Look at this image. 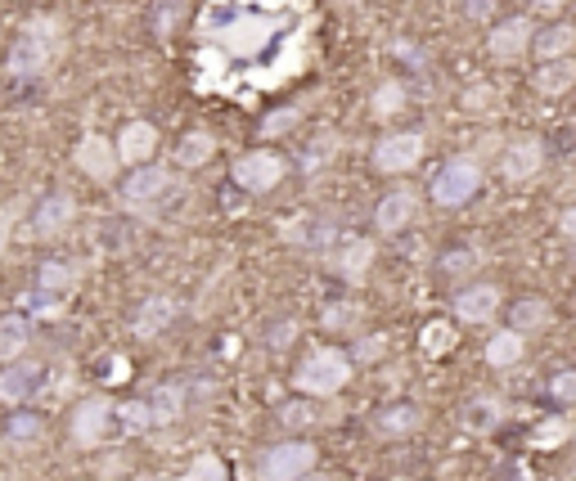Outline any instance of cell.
Here are the masks:
<instances>
[{
  "label": "cell",
  "mask_w": 576,
  "mask_h": 481,
  "mask_svg": "<svg viewBox=\"0 0 576 481\" xmlns=\"http://www.w3.org/2000/svg\"><path fill=\"white\" fill-rule=\"evenodd\" d=\"M59 45H63V28H59L50 14L32 19V23L19 32L14 50H10V77H19V82H37V77L45 73V67L59 59Z\"/></svg>",
  "instance_id": "cell-1"
},
{
  "label": "cell",
  "mask_w": 576,
  "mask_h": 481,
  "mask_svg": "<svg viewBox=\"0 0 576 481\" xmlns=\"http://www.w3.org/2000/svg\"><path fill=\"white\" fill-rule=\"evenodd\" d=\"M347 383H351V356L338 347H320L294 369V387L307 396H338Z\"/></svg>",
  "instance_id": "cell-2"
},
{
  "label": "cell",
  "mask_w": 576,
  "mask_h": 481,
  "mask_svg": "<svg viewBox=\"0 0 576 481\" xmlns=\"http://www.w3.org/2000/svg\"><path fill=\"white\" fill-rule=\"evenodd\" d=\"M316 446L311 441H279V446H270L266 454H261V463H257V477L261 481H298V477H307L311 468H316Z\"/></svg>",
  "instance_id": "cell-3"
},
{
  "label": "cell",
  "mask_w": 576,
  "mask_h": 481,
  "mask_svg": "<svg viewBox=\"0 0 576 481\" xmlns=\"http://www.w3.org/2000/svg\"><path fill=\"white\" fill-rule=\"evenodd\" d=\"M477 189H482V167L473 158H451L432 176V202H442V208H464Z\"/></svg>",
  "instance_id": "cell-4"
},
{
  "label": "cell",
  "mask_w": 576,
  "mask_h": 481,
  "mask_svg": "<svg viewBox=\"0 0 576 481\" xmlns=\"http://www.w3.org/2000/svg\"><path fill=\"white\" fill-rule=\"evenodd\" d=\"M113 409H117L113 400H104V396H86L78 409H72V428H68L72 446H78V450H95V446L109 437Z\"/></svg>",
  "instance_id": "cell-5"
},
{
  "label": "cell",
  "mask_w": 576,
  "mask_h": 481,
  "mask_svg": "<svg viewBox=\"0 0 576 481\" xmlns=\"http://www.w3.org/2000/svg\"><path fill=\"white\" fill-rule=\"evenodd\" d=\"M72 163H78L91 180H100V185H109L113 176H117V167H122V154H117V140H109V135H82L78 140V149H72Z\"/></svg>",
  "instance_id": "cell-6"
},
{
  "label": "cell",
  "mask_w": 576,
  "mask_h": 481,
  "mask_svg": "<svg viewBox=\"0 0 576 481\" xmlns=\"http://www.w3.org/2000/svg\"><path fill=\"white\" fill-rule=\"evenodd\" d=\"M419 158H423V135L419 130H397V135H383V140L374 145V167L388 171V176L419 167Z\"/></svg>",
  "instance_id": "cell-7"
},
{
  "label": "cell",
  "mask_w": 576,
  "mask_h": 481,
  "mask_svg": "<svg viewBox=\"0 0 576 481\" xmlns=\"http://www.w3.org/2000/svg\"><path fill=\"white\" fill-rule=\"evenodd\" d=\"M172 189H176V176H172V167L144 163V167H135V176L126 180L122 198L131 202V208H154V202H158V198H167Z\"/></svg>",
  "instance_id": "cell-8"
},
{
  "label": "cell",
  "mask_w": 576,
  "mask_h": 481,
  "mask_svg": "<svg viewBox=\"0 0 576 481\" xmlns=\"http://www.w3.org/2000/svg\"><path fill=\"white\" fill-rule=\"evenodd\" d=\"M230 176H235V185H239L244 194H266V189H275V185L284 180V158L257 149V154H244Z\"/></svg>",
  "instance_id": "cell-9"
},
{
  "label": "cell",
  "mask_w": 576,
  "mask_h": 481,
  "mask_svg": "<svg viewBox=\"0 0 576 481\" xmlns=\"http://www.w3.org/2000/svg\"><path fill=\"white\" fill-rule=\"evenodd\" d=\"M532 41H536V28L518 14V19H504V23H495V28H491L486 50H491V59L510 63V59H523V54L532 50Z\"/></svg>",
  "instance_id": "cell-10"
},
{
  "label": "cell",
  "mask_w": 576,
  "mask_h": 481,
  "mask_svg": "<svg viewBox=\"0 0 576 481\" xmlns=\"http://www.w3.org/2000/svg\"><path fill=\"white\" fill-rule=\"evenodd\" d=\"M72 217H78V202L68 194H45L32 212V239H59L72 226Z\"/></svg>",
  "instance_id": "cell-11"
},
{
  "label": "cell",
  "mask_w": 576,
  "mask_h": 481,
  "mask_svg": "<svg viewBox=\"0 0 576 481\" xmlns=\"http://www.w3.org/2000/svg\"><path fill=\"white\" fill-rule=\"evenodd\" d=\"M500 167H504V176H510V180H532L545 167V145L536 140V135H518V140L504 145Z\"/></svg>",
  "instance_id": "cell-12"
},
{
  "label": "cell",
  "mask_w": 576,
  "mask_h": 481,
  "mask_svg": "<svg viewBox=\"0 0 576 481\" xmlns=\"http://www.w3.org/2000/svg\"><path fill=\"white\" fill-rule=\"evenodd\" d=\"M45 383V369L32 360H14L10 369H0V400L6 405H23L37 396V387Z\"/></svg>",
  "instance_id": "cell-13"
},
{
  "label": "cell",
  "mask_w": 576,
  "mask_h": 481,
  "mask_svg": "<svg viewBox=\"0 0 576 481\" xmlns=\"http://www.w3.org/2000/svg\"><path fill=\"white\" fill-rule=\"evenodd\" d=\"M500 311V289L495 284H469L455 293V315L464 324H491Z\"/></svg>",
  "instance_id": "cell-14"
},
{
  "label": "cell",
  "mask_w": 576,
  "mask_h": 481,
  "mask_svg": "<svg viewBox=\"0 0 576 481\" xmlns=\"http://www.w3.org/2000/svg\"><path fill=\"white\" fill-rule=\"evenodd\" d=\"M419 217V198L410 194V189H392L379 208H374V226L383 230V234H401L410 221Z\"/></svg>",
  "instance_id": "cell-15"
},
{
  "label": "cell",
  "mask_w": 576,
  "mask_h": 481,
  "mask_svg": "<svg viewBox=\"0 0 576 481\" xmlns=\"http://www.w3.org/2000/svg\"><path fill=\"white\" fill-rule=\"evenodd\" d=\"M158 149V130L150 122H126L122 135H117V154L126 167H144L150 163V154Z\"/></svg>",
  "instance_id": "cell-16"
},
{
  "label": "cell",
  "mask_w": 576,
  "mask_h": 481,
  "mask_svg": "<svg viewBox=\"0 0 576 481\" xmlns=\"http://www.w3.org/2000/svg\"><path fill=\"white\" fill-rule=\"evenodd\" d=\"M523 356H527V333L500 328V333L486 337V365H491V369H514Z\"/></svg>",
  "instance_id": "cell-17"
},
{
  "label": "cell",
  "mask_w": 576,
  "mask_h": 481,
  "mask_svg": "<svg viewBox=\"0 0 576 481\" xmlns=\"http://www.w3.org/2000/svg\"><path fill=\"white\" fill-rule=\"evenodd\" d=\"M370 265H374V243H370V239H347V243L338 248V257H333V270L342 274L347 284L366 280Z\"/></svg>",
  "instance_id": "cell-18"
},
{
  "label": "cell",
  "mask_w": 576,
  "mask_h": 481,
  "mask_svg": "<svg viewBox=\"0 0 576 481\" xmlns=\"http://www.w3.org/2000/svg\"><path fill=\"white\" fill-rule=\"evenodd\" d=\"M172 320H176V297L172 293H154V297H144V306L135 311V333L140 337H158Z\"/></svg>",
  "instance_id": "cell-19"
},
{
  "label": "cell",
  "mask_w": 576,
  "mask_h": 481,
  "mask_svg": "<svg viewBox=\"0 0 576 481\" xmlns=\"http://www.w3.org/2000/svg\"><path fill=\"white\" fill-rule=\"evenodd\" d=\"M572 86H576V59H572V54L541 63V73H536V91H541V95L558 100V95H567Z\"/></svg>",
  "instance_id": "cell-20"
},
{
  "label": "cell",
  "mask_w": 576,
  "mask_h": 481,
  "mask_svg": "<svg viewBox=\"0 0 576 481\" xmlns=\"http://www.w3.org/2000/svg\"><path fill=\"white\" fill-rule=\"evenodd\" d=\"M419 424H423V409L419 405H388V409H379L374 432L379 437H410Z\"/></svg>",
  "instance_id": "cell-21"
},
{
  "label": "cell",
  "mask_w": 576,
  "mask_h": 481,
  "mask_svg": "<svg viewBox=\"0 0 576 481\" xmlns=\"http://www.w3.org/2000/svg\"><path fill=\"white\" fill-rule=\"evenodd\" d=\"M32 342V324L23 315H6L0 320V365H14Z\"/></svg>",
  "instance_id": "cell-22"
},
{
  "label": "cell",
  "mask_w": 576,
  "mask_h": 481,
  "mask_svg": "<svg viewBox=\"0 0 576 481\" xmlns=\"http://www.w3.org/2000/svg\"><path fill=\"white\" fill-rule=\"evenodd\" d=\"M572 45H576V28H572V23H545V28L536 32V41H532V50L541 54V63H545V59H567Z\"/></svg>",
  "instance_id": "cell-23"
},
{
  "label": "cell",
  "mask_w": 576,
  "mask_h": 481,
  "mask_svg": "<svg viewBox=\"0 0 576 481\" xmlns=\"http://www.w3.org/2000/svg\"><path fill=\"white\" fill-rule=\"evenodd\" d=\"M82 284V265H72V261H45L37 270V289L41 293H72Z\"/></svg>",
  "instance_id": "cell-24"
},
{
  "label": "cell",
  "mask_w": 576,
  "mask_h": 481,
  "mask_svg": "<svg viewBox=\"0 0 576 481\" xmlns=\"http://www.w3.org/2000/svg\"><path fill=\"white\" fill-rule=\"evenodd\" d=\"M500 419H504L500 396H477V400H469V409H464V428H469V432H491V428H500Z\"/></svg>",
  "instance_id": "cell-25"
},
{
  "label": "cell",
  "mask_w": 576,
  "mask_h": 481,
  "mask_svg": "<svg viewBox=\"0 0 576 481\" xmlns=\"http://www.w3.org/2000/svg\"><path fill=\"white\" fill-rule=\"evenodd\" d=\"M549 302L545 297H523L518 306H514V315H510V328H518V333H536V328H545L549 324Z\"/></svg>",
  "instance_id": "cell-26"
},
{
  "label": "cell",
  "mask_w": 576,
  "mask_h": 481,
  "mask_svg": "<svg viewBox=\"0 0 576 481\" xmlns=\"http://www.w3.org/2000/svg\"><path fill=\"white\" fill-rule=\"evenodd\" d=\"M572 437H576V424H572L567 415H554V419H541V424H536L532 446H536V450H558V446L572 441Z\"/></svg>",
  "instance_id": "cell-27"
},
{
  "label": "cell",
  "mask_w": 576,
  "mask_h": 481,
  "mask_svg": "<svg viewBox=\"0 0 576 481\" xmlns=\"http://www.w3.org/2000/svg\"><path fill=\"white\" fill-rule=\"evenodd\" d=\"M212 154H216V140L207 130H189V135H181V145H176V163L181 167H203Z\"/></svg>",
  "instance_id": "cell-28"
},
{
  "label": "cell",
  "mask_w": 576,
  "mask_h": 481,
  "mask_svg": "<svg viewBox=\"0 0 576 481\" xmlns=\"http://www.w3.org/2000/svg\"><path fill=\"white\" fill-rule=\"evenodd\" d=\"M150 409H154V428H167V424H176L181 419V409H185V391L181 387H158L154 396H150Z\"/></svg>",
  "instance_id": "cell-29"
},
{
  "label": "cell",
  "mask_w": 576,
  "mask_h": 481,
  "mask_svg": "<svg viewBox=\"0 0 576 481\" xmlns=\"http://www.w3.org/2000/svg\"><path fill=\"white\" fill-rule=\"evenodd\" d=\"M41 437H45V428H41V419H32V415H14L10 428H6V441H10L14 450H32V446H41Z\"/></svg>",
  "instance_id": "cell-30"
},
{
  "label": "cell",
  "mask_w": 576,
  "mask_h": 481,
  "mask_svg": "<svg viewBox=\"0 0 576 481\" xmlns=\"http://www.w3.org/2000/svg\"><path fill=\"white\" fill-rule=\"evenodd\" d=\"M419 347H423L428 356H446V352L455 347V328H451L446 320H432V324H423V333H419Z\"/></svg>",
  "instance_id": "cell-31"
},
{
  "label": "cell",
  "mask_w": 576,
  "mask_h": 481,
  "mask_svg": "<svg viewBox=\"0 0 576 481\" xmlns=\"http://www.w3.org/2000/svg\"><path fill=\"white\" fill-rule=\"evenodd\" d=\"M117 415H122L126 432H140V428H154V409H150V400H131V405H117Z\"/></svg>",
  "instance_id": "cell-32"
},
{
  "label": "cell",
  "mask_w": 576,
  "mask_h": 481,
  "mask_svg": "<svg viewBox=\"0 0 576 481\" xmlns=\"http://www.w3.org/2000/svg\"><path fill=\"white\" fill-rule=\"evenodd\" d=\"M401 104H405L401 82H383L379 95H374V113H379V117H392V113H401Z\"/></svg>",
  "instance_id": "cell-33"
},
{
  "label": "cell",
  "mask_w": 576,
  "mask_h": 481,
  "mask_svg": "<svg viewBox=\"0 0 576 481\" xmlns=\"http://www.w3.org/2000/svg\"><path fill=\"white\" fill-rule=\"evenodd\" d=\"M181 481H226V468H222L216 454H203V459H194V468Z\"/></svg>",
  "instance_id": "cell-34"
},
{
  "label": "cell",
  "mask_w": 576,
  "mask_h": 481,
  "mask_svg": "<svg viewBox=\"0 0 576 481\" xmlns=\"http://www.w3.org/2000/svg\"><path fill=\"white\" fill-rule=\"evenodd\" d=\"M477 261H482L477 248H451V252L442 257V270H446V274H469Z\"/></svg>",
  "instance_id": "cell-35"
},
{
  "label": "cell",
  "mask_w": 576,
  "mask_h": 481,
  "mask_svg": "<svg viewBox=\"0 0 576 481\" xmlns=\"http://www.w3.org/2000/svg\"><path fill=\"white\" fill-rule=\"evenodd\" d=\"M549 396H554L558 405H576V369H563V374H554V383H549Z\"/></svg>",
  "instance_id": "cell-36"
},
{
  "label": "cell",
  "mask_w": 576,
  "mask_h": 481,
  "mask_svg": "<svg viewBox=\"0 0 576 481\" xmlns=\"http://www.w3.org/2000/svg\"><path fill=\"white\" fill-rule=\"evenodd\" d=\"M279 419H284L288 428H307V424H316V419H320V409H311V405H298V400H294V405H284V415H279Z\"/></svg>",
  "instance_id": "cell-37"
},
{
  "label": "cell",
  "mask_w": 576,
  "mask_h": 481,
  "mask_svg": "<svg viewBox=\"0 0 576 481\" xmlns=\"http://www.w3.org/2000/svg\"><path fill=\"white\" fill-rule=\"evenodd\" d=\"M383 347H388V337H383V333L360 337V342H356V360H360V365H366V360H379V356H383Z\"/></svg>",
  "instance_id": "cell-38"
},
{
  "label": "cell",
  "mask_w": 576,
  "mask_h": 481,
  "mask_svg": "<svg viewBox=\"0 0 576 481\" xmlns=\"http://www.w3.org/2000/svg\"><path fill=\"white\" fill-rule=\"evenodd\" d=\"M360 320V306H329L325 311V328H351Z\"/></svg>",
  "instance_id": "cell-39"
},
{
  "label": "cell",
  "mask_w": 576,
  "mask_h": 481,
  "mask_svg": "<svg viewBox=\"0 0 576 481\" xmlns=\"http://www.w3.org/2000/svg\"><path fill=\"white\" fill-rule=\"evenodd\" d=\"M500 10V0H464V19L469 23H486Z\"/></svg>",
  "instance_id": "cell-40"
},
{
  "label": "cell",
  "mask_w": 576,
  "mask_h": 481,
  "mask_svg": "<svg viewBox=\"0 0 576 481\" xmlns=\"http://www.w3.org/2000/svg\"><path fill=\"white\" fill-rule=\"evenodd\" d=\"M294 337H298V324H294V320H288V324H275V328H270V347H288Z\"/></svg>",
  "instance_id": "cell-41"
},
{
  "label": "cell",
  "mask_w": 576,
  "mask_h": 481,
  "mask_svg": "<svg viewBox=\"0 0 576 481\" xmlns=\"http://www.w3.org/2000/svg\"><path fill=\"white\" fill-rule=\"evenodd\" d=\"M558 234H563V239H576V208L558 212Z\"/></svg>",
  "instance_id": "cell-42"
},
{
  "label": "cell",
  "mask_w": 576,
  "mask_h": 481,
  "mask_svg": "<svg viewBox=\"0 0 576 481\" xmlns=\"http://www.w3.org/2000/svg\"><path fill=\"white\" fill-rule=\"evenodd\" d=\"M10 226H14V212L0 208V252H6V243H10Z\"/></svg>",
  "instance_id": "cell-43"
},
{
  "label": "cell",
  "mask_w": 576,
  "mask_h": 481,
  "mask_svg": "<svg viewBox=\"0 0 576 481\" xmlns=\"http://www.w3.org/2000/svg\"><path fill=\"white\" fill-rule=\"evenodd\" d=\"M563 6H567V0H532V10H536V14H558Z\"/></svg>",
  "instance_id": "cell-44"
},
{
  "label": "cell",
  "mask_w": 576,
  "mask_h": 481,
  "mask_svg": "<svg viewBox=\"0 0 576 481\" xmlns=\"http://www.w3.org/2000/svg\"><path fill=\"white\" fill-rule=\"evenodd\" d=\"M284 126H294V113H288V108H284V113H275V117L266 122V130H270V135H275V130H284Z\"/></svg>",
  "instance_id": "cell-45"
},
{
  "label": "cell",
  "mask_w": 576,
  "mask_h": 481,
  "mask_svg": "<svg viewBox=\"0 0 576 481\" xmlns=\"http://www.w3.org/2000/svg\"><path fill=\"white\" fill-rule=\"evenodd\" d=\"M298 481H329V477H311V472H307V477H298Z\"/></svg>",
  "instance_id": "cell-46"
}]
</instances>
